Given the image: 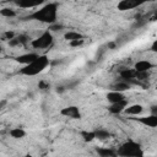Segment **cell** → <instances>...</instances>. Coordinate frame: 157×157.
Segmentation results:
<instances>
[{
    "label": "cell",
    "mask_w": 157,
    "mask_h": 157,
    "mask_svg": "<svg viewBox=\"0 0 157 157\" xmlns=\"http://www.w3.org/2000/svg\"><path fill=\"white\" fill-rule=\"evenodd\" d=\"M56 17H58V4L55 2H48L40 9L34 10L28 16V18L37 20L39 22H44L49 25L56 23Z\"/></svg>",
    "instance_id": "1"
},
{
    "label": "cell",
    "mask_w": 157,
    "mask_h": 157,
    "mask_svg": "<svg viewBox=\"0 0 157 157\" xmlns=\"http://www.w3.org/2000/svg\"><path fill=\"white\" fill-rule=\"evenodd\" d=\"M49 66V58L47 55H38V58L32 61L28 65H25L22 69H20V74L25 76H36L40 72H43Z\"/></svg>",
    "instance_id": "2"
},
{
    "label": "cell",
    "mask_w": 157,
    "mask_h": 157,
    "mask_svg": "<svg viewBox=\"0 0 157 157\" xmlns=\"http://www.w3.org/2000/svg\"><path fill=\"white\" fill-rule=\"evenodd\" d=\"M118 157H144V150L140 146V144L129 140L124 142L117 151H115Z\"/></svg>",
    "instance_id": "3"
},
{
    "label": "cell",
    "mask_w": 157,
    "mask_h": 157,
    "mask_svg": "<svg viewBox=\"0 0 157 157\" xmlns=\"http://www.w3.org/2000/svg\"><path fill=\"white\" fill-rule=\"evenodd\" d=\"M53 34H52V32H49V31H45V32H43L38 38H36V39H33V40H31V45H32V48H34V49H45V48H49L52 44H53Z\"/></svg>",
    "instance_id": "4"
},
{
    "label": "cell",
    "mask_w": 157,
    "mask_h": 157,
    "mask_svg": "<svg viewBox=\"0 0 157 157\" xmlns=\"http://www.w3.org/2000/svg\"><path fill=\"white\" fill-rule=\"evenodd\" d=\"M60 114L70 119H81V112L76 105H69L60 110Z\"/></svg>",
    "instance_id": "5"
},
{
    "label": "cell",
    "mask_w": 157,
    "mask_h": 157,
    "mask_svg": "<svg viewBox=\"0 0 157 157\" xmlns=\"http://www.w3.org/2000/svg\"><path fill=\"white\" fill-rule=\"evenodd\" d=\"M132 120L145 125V126H148V128H156L157 126V115H153V114H150V115H145V117H136V118H131Z\"/></svg>",
    "instance_id": "6"
},
{
    "label": "cell",
    "mask_w": 157,
    "mask_h": 157,
    "mask_svg": "<svg viewBox=\"0 0 157 157\" xmlns=\"http://www.w3.org/2000/svg\"><path fill=\"white\" fill-rule=\"evenodd\" d=\"M153 67H155V65L148 60H139L134 65V70L136 72H147L148 70H151Z\"/></svg>",
    "instance_id": "7"
},
{
    "label": "cell",
    "mask_w": 157,
    "mask_h": 157,
    "mask_svg": "<svg viewBox=\"0 0 157 157\" xmlns=\"http://www.w3.org/2000/svg\"><path fill=\"white\" fill-rule=\"evenodd\" d=\"M38 55H39V54H37V53H26V54H21V55H18V56L16 58V61L20 63V64H22V65L25 66V65H28V64H31L32 61H34V60L38 58Z\"/></svg>",
    "instance_id": "8"
},
{
    "label": "cell",
    "mask_w": 157,
    "mask_h": 157,
    "mask_svg": "<svg viewBox=\"0 0 157 157\" xmlns=\"http://www.w3.org/2000/svg\"><path fill=\"white\" fill-rule=\"evenodd\" d=\"M126 107H128V99H124V101L118 102V103H112L108 107V110L112 114H121Z\"/></svg>",
    "instance_id": "9"
},
{
    "label": "cell",
    "mask_w": 157,
    "mask_h": 157,
    "mask_svg": "<svg viewBox=\"0 0 157 157\" xmlns=\"http://www.w3.org/2000/svg\"><path fill=\"white\" fill-rule=\"evenodd\" d=\"M144 112V107L141 104H131V105H128L125 109H124V114L126 115H131V117H137L140 115L141 113Z\"/></svg>",
    "instance_id": "10"
},
{
    "label": "cell",
    "mask_w": 157,
    "mask_h": 157,
    "mask_svg": "<svg viewBox=\"0 0 157 157\" xmlns=\"http://www.w3.org/2000/svg\"><path fill=\"white\" fill-rule=\"evenodd\" d=\"M140 5V2L135 1V0H121L120 2H118L117 7L120 11H126V10H132L135 7H137Z\"/></svg>",
    "instance_id": "11"
},
{
    "label": "cell",
    "mask_w": 157,
    "mask_h": 157,
    "mask_svg": "<svg viewBox=\"0 0 157 157\" xmlns=\"http://www.w3.org/2000/svg\"><path fill=\"white\" fill-rule=\"evenodd\" d=\"M126 99L125 94L121 93V92H115V91H110L107 93V101L112 104V103H118V102H121Z\"/></svg>",
    "instance_id": "12"
},
{
    "label": "cell",
    "mask_w": 157,
    "mask_h": 157,
    "mask_svg": "<svg viewBox=\"0 0 157 157\" xmlns=\"http://www.w3.org/2000/svg\"><path fill=\"white\" fill-rule=\"evenodd\" d=\"M120 76L121 78H124L125 82L128 81H134L136 78V71L134 69H129V67H124L120 70Z\"/></svg>",
    "instance_id": "13"
},
{
    "label": "cell",
    "mask_w": 157,
    "mask_h": 157,
    "mask_svg": "<svg viewBox=\"0 0 157 157\" xmlns=\"http://www.w3.org/2000/svg\"><path fill=\"white\" fill-rule=\"evenodd\" d=\"M10 136L15 140H20V139H23L26 136V131L22 129V128H13L9 131Z\"/></svg>",
    "instance_id": "14"
},
{
    "label": "cell",
    "mask_w": 157,
    "mask_h": 157,
    "mask_svg": "<svg viewBox=\"0 0 157 157\" xmlns=\"http://www.w3.org/2000/svg\"><path fill=\"white\" fill-rule=\"evenodd\" d=\"M64 38L67 40V42H72V40H77V39H83L85 37L80 33V32H76V31H69L64 34Z\"/></svg>",
    "instance_id": "15"
},
{
    "label": "cell",
    "mask_w": 157,
    "mask_h": 157,
    "mask_svg": "<svg viewBox=\"0 0 157 157\" xmlns=\"http://www.w3.org/2000/svg\"><path fill=\"white\" fill-rule=\"evenodd\" d=\"M130 88V85L125 81H121V82H117L115 85H113L112 87V91H115V92H121L124 93L125 91H128Z\"/></svg>",
    "instance_id": "16"
},
{
    "label": "cell",
    "mask_w": 157,
    "mask_h": 157,
    "mask_svg": "<svg viewBox=\"0 0 157 157\" xmlns=\"http://www.w3.org/2000/svg\"><path fill=\"white\" fill-rule=\"evenodd\" d=\"M97 153L99 157H109V156H113V155H117L114 150L112 148H108V147H97Z\"/></svg>",
    "instance_id": "17"
},
{
    "label": "cell",
    "mask_w": 157,
    "mask_h": 157,
    "mask_svg": "<svg viewBox=\"0 0 157 157\" xmlns=\"http://www.w3.org/2000/svg\"><path fill=\"white\" fill-rule=\"evenodd\" d=\"M17 13L13 9H10V7H4L0 10V16L2 17H6V18H11V17H15Z\"/></svg>",
    "instance_id": "18"
},
{
    "label": "cell",
    "mask_w": 157,
    "mask_h": 157,
    "mask_svg": "<svg viewBox=\"0 0 157 157\" xmlns=\"http://www.w3.org/2000/svg\"><path fill=\"white\" fill-rule=\"evenodd\" d=\"M94 136H96V139H98V140H105V139H108V137L110 136V134H109L108 130L97 129V130H94Z\"/></svg>",
    "instance_id": "19"
},
{
    "label": "cell",
    "mask_w": 157,
    "mask_h": 157,
    "mask_svg": "<svg viewBox=\"0 0 157 157\" xmlns=\"http://www.w3.org/2000/svg\"><path fill=\"white\" fill-rule=\"evenodd\" d=\"M81 137L83 139V141H86V142H91V141H93V140L96 139V136H94V131L83 130V131H81Z\"/></svg>",
    "instance_id": "20"
},
{
    "label": "cell",
    "mask_w": 157,
    "mask_h": 157,
    "mask_svg": "<svg viewBox=\"0 0 157 157\" xmlns=\"http://www.w3.org/2000/svg\"><path fill=\"white\" fill-rule=\"evenodd\" d=\"M20 7H25V9H31V7H36L39 2H25V1H20V2H16Z\"/></svg>",
    "instance_id": "21"
},
{
    "label": "cell",
    "mask_w": 157,
    "mask_h": 157,
    "mask_svg": "<svg viewBox=\"0 0 157 157\" xmlns=\"http://www.w3.org/2000/svg\"><path fill=\"white\" fill-rule=\"evenodd\" d=\"M16 38H17V40H18L20 45H21V44H27L28 42L31 43V40H29L31 38H29L28 36H26V34H20V36H17Z\"/></svg>",
    "instance_id": "22"
},
{
    "label": "cell",
    "mask_w": 157,
    "mask_h": 157,
    "mask_svg": "<svg viewBox=\"0 0 157 157\" xmlns=\"http://www.w3.org/2000/svg\"><path fill=\"white\" fill-rule=\"evenodd\" d=\"M83 43H85V38H83V39H77V40L69 42V45L72 47V48H76V47H81Z\"/></svg>",
    "instance_id": "23"
},
{
    "label": "cell",
    "mask_w": 157,
    "mask_h": 157,
    "mask_svg": "<svg viewBox=\"0 0 157 157\" xmlns=\"http://www.w3.org/2000/svg\"><path fill=\"white\" fill-rule=\"evenodd\" d=\"M4 37H5V39L10 40V39H12V38H15L16 36H15V33H13L12 31H6L5 34H4Z\"/></svg>",
    "instance_id": "24"
},
{
    "label": "cell",
    "mask_w": 157,
    "mask_h": 157,
    "mask_svg": "<svg viewBox=\"0 0 157 157\" xmlns=\"http://www.w3.org/2000/svg\"><path fill=\"white\" fill-rule=\"evenodd\" d=\"M38 87H39L40 90H47V88H49V83H48L47 81L42 80V81H39V83H38Z\"/></svg>",
    "instance_id": "25"
},
{
    "label": "cell",
    "mask_w": 157,
    "mask_h": 157,
    "mask_svg": "<svg viewBox=\"0 0 157 157\" xmlns=\"http://www.w3.org/2000/svg\"><path fill=\"white\" fill-rule=\"evenodd\" d=\"M9 45H10V47H17V45H20V43H18L17 38L15 37V38H12V39L9 40Z\"/></svg>",
    "instance_id": "26"
},
{
    "label": "cell",
    "mask_w": 157,
    "mask_h": 157,
    "mask_svg": "<svg viewBox=\"0 0 157 157\" xmlns=\"http://www.w3.org/2000/svg\"><path fill=\"white\" fill-rule=\"evenodd\" d=\"M64 91H65V88H64L63 86H60V87H56V92H58V93H63Z\"/></svg>",
    "instance_id": "27"
},
{
    "label": "cell",
    "mask_w": 157,
    "mask_h": 157,
    "mask_svg": "<svg viewBox=\"0 0 157 157\" xmlns=\"http://www.w3.org/2000/svg\"><path fill=\"white\" fill-rule=\"evenodd\" d=\"M156 48H157V40H155V42L152 43V48H151V49H152L153 52H156V50H157Z\"/></svg>",
    "instance_id": "28"
},
{
    "label": "cell",
    "mask_w": 157,
    "mask_h": 157,
    "mask_svg": "<svg viewBox=\"0 0 157 157\" xmlns=\"http://www.w3.org/2000/svg\"><path fill=\"white\" fill-rule=\"evenodd\" d=\"M5 104H6V101H1V102H0V108H2Z\"/></svg>",
    "instance_id": "29"
},
{
    "label": "cell",
    "mask_w": 157,
    "mask_h": 157,
    "mask_svg": "<svg viewBox=\"0 0 157 157\" xmlns=\"http://www.w3.org/2000/svg\"><path fill=\"white\" fill-rule=\"evenodd\" d=\"M115 47V43H109L108 44V48H114Z\"/></svg>",
    "instance_id": "30"
},
{
    "label": "cell",
    "mask_w": 157,
    "mask_h": 157,
    "mask_svg": "<svg viewBox=\"0 0 157 157\" xmlns=\"http://www.w3.org/2000/svg\"><path fill=\"white\" fill-rule=\"evenodd\" d=\"M23 157H33V156H32V155H29V153H27V155H25Z\"/></svg>",
    "instance_id": "31"
},
{
    "label": "cell",
    "mask_w": 157,
    "mask_h": 157,
    "mask_svg": "<svg viewBox=\"0 0 157 157\" xmlns=\"http://www.w3.org/2000/svg\"><path fill=\"white\" fill-rule=\"evenodd\" d=\"M109 157H118L117 155H113V156H109Z\"/></svg>",
    "instance_id": "32"
},
{
    "label": "cell",
    "mask_w": 157,
    "mask_h": 157,
    "mask_svg": "<svg viewBox=\"0 0 157 157\" xmlns=\"http://www.w3.org/2000/svg\"><path fill=\"white\" fill-rule=\"evenodd\" d=\"M1 50H2V48H1V47H0V53H1Z\"/></svg>",
    "instance_id": "33"
}]
</instances>
